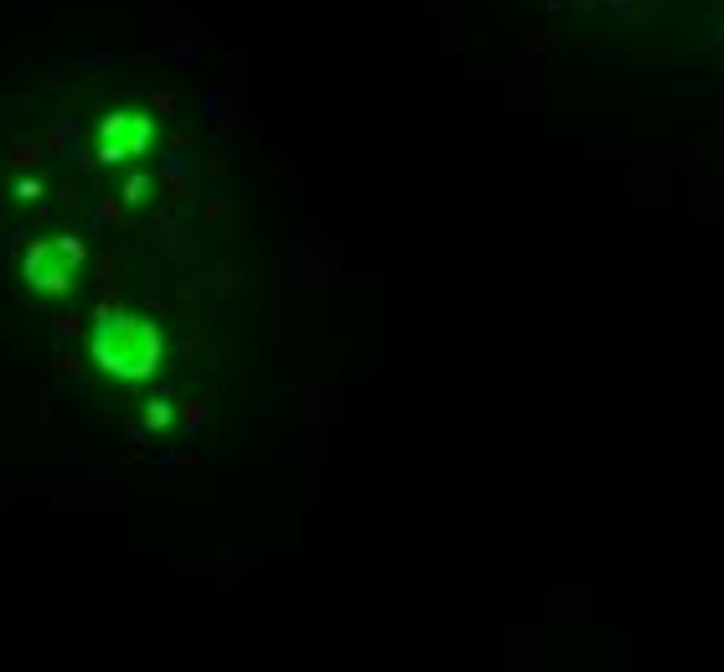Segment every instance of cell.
Segmentation results:
<instances>
[{"mask_svg":"<svg viewBox=\"0 0 724 672\" xmlns=\"http://www.w3.org/2000/svg\"><path fill=\"white\" fill-rule=\"evenodd\" d=\"M161 331L155 321L135 311H109L99 315V327H93V362L104 368V373L124 378V383H140V378H151L161 368Z\"/></svg>","mask_w":724,"mask_h":672,"instance_id":"cell-1","label":"cell"},{"mask_svg":"<svg viewBox=\"0 0 724 672\" xmlns=\"http://www.w3.org/2000/svg\"><path fill=\"white\" fill-rule=\"evenodd\" d=\"M78 264H83V243L78 239H42L27 254V280L37 290H47V295H62L73 284Z\"/></svg>","mask_w":724,"mask_h":672,"instance_id":"cell-2","label":"cell"},{"mask_svg":"<svg viewBox=\"0 0 724 672\" xmlns=\"http://www.w3.org/2000/svg\"><path fill=\"white\" fill-rule=\"evenodd\" d=\"M151 114H135V109H120V114H109L104 124H99V161L120 166V161H135V156H145V146H151Z\"/></svg>","mask_w":724,"mask_h":672,"instance_id":"cell-3","label":"cell"},{"mask_svg":"<svg viewBox=\"0 0 724 672\" xmlns=\"http://www.w3.org/2000/svg\"><path fill=\"white\" fill-rule=\"evenodd\" d=\"M145 197H151V177H135L124 187V202H145Z\"/></svg>","mask_w":724,"mask_h":672,"instance_id":"cell-4","label":"cell"},{"mask_svg":"<svg viewBox=\"0 0 724 672\" xmlns=\"http://www.w3.org/2000/svg\"><path fill=\"white\" fill-rule=\"evenodd\" d=\"M167 419H171V409H167V399H155V403H151V424H167Z\"/></svg>","mask_w":724,"mask_h":672,"instance_id":"cell-5","label":"cell"}]
</instances>
